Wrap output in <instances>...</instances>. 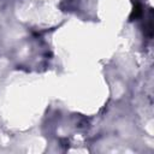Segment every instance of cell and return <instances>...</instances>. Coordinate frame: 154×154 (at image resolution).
<instances>
[{"mask_svg":"<svg viewBox=\"0 0 154 154\" xmlns=\"http://www.w3.org/2000/svg\"><path fill=\"white\" fill-rule=\"evenodd\" d=\"M134 4H135V6H134L132 13H131V19H134V18H138V17L142 14V5H141L137 0H135Z\"/></svg>","mask_w":154,"mask_h":154,"instance_id":"cell-1","label":"cell"}]
</instances>
